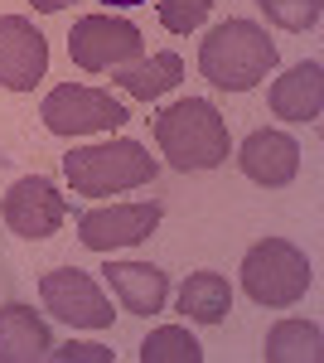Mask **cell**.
Masks as SVG:
<instances>
[{
  "label": "cell",
  "instance_id": "1",
  "mask_svg": "<svg viewBox=\"0 0 324 363\" xmlns=\"http://www.w3.org/2000/svg\"><path fill=\"white\" fill-rule=\"evenodd\" d=\"M155 145L174 169H218L233 155L228 121L203 97H179L155 116Z\"/></svg>",
  "mask_w": 324,
  "mask_h": 363
},
{
  "label": "cell",
  "instance_id": "2",
  "mask_svg": "<svg viewBox=\"0 0 324 363\" xmlns=\"http://www.w3.org/2000/svg\"><path fill=\"white\" fill-rule=\"evenodd\" d=\"M276 68V44L252 20H223L199 44V73L223 92H252Z\"/></svg>",
  "mask_w": 324,
  "mask_h": 363
},
{
  "label": "cell",
  "instance_id": "3",
  "mask_svg": "<svg viewBox=\"0 0 324 363\" xmlns=\"http://www.w3.org/2000/svg\"><path fill=\"white\" fill-rule=\"evenodd\" d=\"M155 155L135 140H107V145H78L63 155V174L73 184V194L87 199H107V194H126L155 179Z\"/></svg>",
  "mask_w": 324,
  "mask_h": 363
},
{
  "label": "cell",
  "instance_id": "4",
  "mask_svg": "<svg viewBox=\"0 0 324 363\" xmlns=\"http://www.w3.org/2000/svg\"><path fill=\"white\" fill-rule=\"evenodd\" d=\"M310 281H315V272H310L305 252L286 238H262L242 257V291L267 310H286L296 301H305Z\"/></svg>",
  "mask_w": 324,
  "mask_h": 363
},
{
  "label": "cell",
  "instance_id": "5",
  "mask_svg": "<svg viewBox=\"0 0 324 363\" xmlns=\"http://www.w3.org/2000/svg\"><path fill=\"white\" fill-rule=\"evenodd\" d=\"M68 54L82 73H121L135 58H145V39L121 15H82L68 34Z\"/></svg>",
  "mask_w": 324,
  "mask_h": 363
},
{
  "label": "cell",
  "instance_id": "6",
  "mask_svg": "<svg viewBox=\"0 0 324 363\" xmlns=\"http://www.w3.org/2000/svg\"><path fill=\"white\" fill-rule=\"evenodd\" d=\"M44 126L54 136H97V131H116L126 121V107L102 92V87H82V83H63L44 97Z\"/></svg>",
  "mask_w": 324,
  "mask_h": 363
},
{
  "label": "cell",
  "instance_id": "7",
  "mask_svg": "<svg viewBox=\"0 0 324 363\" xmlns=\"http://www.w3.org/2000/svg\"><path fill=\"white\" fill-rule=\"evenodd\" d=\"M39 301L44 310L63 320V325H73V330H111V301L97 291V281L78 272V267H58V272H44L39 281Z\"/></svg>",
  "mask_w": 324,
  "mask_h": 363
},
{
  "label": "cell",
  "instance_id": "8",
  "mask_svg": "<svg viewBox=\"0 0 324 363\" xmlns=\"http://www.w3.org/2000/svg\"><path fill=\"white\" fill-rule=\"evenodd\" d=\"M0 218H5V228H10L15 238L44 242V238H54L58 228H63L68 203H63V194H58L44 174H25V179L10 184V194L0 203Z\"/></svg>",
  "mask_w": 324,
  "mask_h": 363
},
{
  "label": "cell",
  "instance_id": "9",
  "mask_svg": "<svg viewBox=\"0 0 324 363\" xmlns=\"http://www.w3.org/2000/svg\"><path fill=\"white\" fill-rule=\"evenodd\" d=\"M164 208L160 203H107L78 218V238L87 252H111V247H135L160 228Z\"/></svg>",
  "mask_w": 324,
  "mask_h": 363
},
{
  "label": "cell",
  "instance_id": "10",
  "mask_svg": "<svg viewBox=\"0 0 324 363\" xmlns=\"http://www.w3.org/2000/svg\"><path fill=\"white\" fill-rule=\"evenodd\" d=\"M49 73V39L25 15H0V87L34 92Z\"/></svg>",
  "mask_w": 324,
  "mask_h": 363
},
{
  "label": "cell",
  "instance_id": "11",
  "mask_svg": "<svg viewBox=\"0 0 324 363\" xmlns=\"http://www.w3.org/2000/svg\"><path fill=\"white\" fill-rule=\"evenodd\" d=\"M238 165L252 184H262V189H281V184H291L300 169V145L286 131H252L242 140V150H238Z\"/></svg>",
  "mask_w": 324,
  "mask_h": 363
},
{
  "label": "cell",
  "instance_id": "12",
  "mask_svg": "<svg viewBox=\"0 0 324 363\" xmlns=\"http://www.w3.org/2000/svg\"><path fill=\"white\" fill-rule=\"evenodd\" d=\"M102 277H107L111 296L121 301L126 315H160L164 301H169V281L150 262H107Z\"/></svg>",
  "mask_w": 324,
  "mask_h": 363
},
{
  "label": "cell",
  "instance_id": "13",
  "mask_svg": "<svg viewBox=\"0 0 324 363\" xmlns=\"http://www.w3.org/2000/svg\"><path fill=\"white\" fill-rule=\"evenodd\" d=\"M324 107V68L310 58V63H296L286 78L271 83V116L281 121H315Z\"/></svg>",
  "mask_w": 324,
  "mask_h": 363
},
{
  "label": "cell",
  "instance_id": "14",
  "mask_svg": "<svg viewBox=\"0 0 324 363\" xmlns=\"http://www.w3.org/2000/svg\"><path fill=\"white\" fill-rule=\"evenodd\" d=\"M49 349H54V335H49V325L34 310L20 306V301L0 306V363L49 359Z\"/></svg>",
  "mask_w": 324,
  "mask_h": 363
},
{
  "label": "cell",
  "instance_id": "15",
  "mask_svg": "<svg viewBox=\"0 0 324 363\" xmlns=\"http://www.w3.org/2000/svg\"><path fill=\"white\" fill-rule=\"evenodd\" d=\"M179 78H184V58L169 54V49H164V54H150V58H135L131 68L116 73L121 92L135 97V102H155V97H164L169 87H179Z\"/></svg>",
  "mask_w": 324,
  "mask_h": 363
},
{
  "label": "cell",
  "instance_id": "16",
  "mask_svg": "<svg viewBox=\"0 0 324 363\" xmlns=\"http://www.w3.org/2000/svg\"><path fill=\"white\" fill-rule=\"evenodd\" d=\"M233 310V286L218 272H194L179 291V315H189L194 325H223Z\"/></svg>",
  "mask_w": 324,
  "mask_h": 363
},
{
  "label": "cell",
  "instance_id": "17",
  "mask_svg": "<svg viewBox=\"0 0 324 363\" xmlns=\"http://www.w3.org/2000/svg\"><path fill=\"white\" fill-rule=\"evenodd\" d=\"M324 354V335L310 320H281L267 335V363H315Z\"/></svg>",
  "mask_w": 324,
  "mask_h": 363
},
{
  "label": "cell",
  "instance_id": "18",
  "mask_svg": "<svg viewBox=\"0 0 324 363\" xmlns=\"http://www.w3.org/2000/svg\"><path fill=\"white\" fill-rule=\"evenodd\" d=\"M140 363H203V349L189 330L164 325V330H150V339L140 344Z\"/></svg>",
  "mask_w": 324,
  "mask_h": 363
},
{
  "label": "cell",
  "instance_id": "19",
  "mask_svg": "<svg viewBox=\"0 0 324 363\" xmlns=\"http://www.w3.org/2000/svg\"><path fill=\"white\" fill-rule=\"evenodd\" d=\"M257 10L276 29H291V34L320 25V0H257Z\"/></svg>",
  "mask_w": 324,
  "mask_h": 363
},
{
  "label": "cell",
  "instance_id": "20",
  "mask_svg": "<svg viewBox=\"0 0 324 363\" xmlns=\"http://www.w3.org/2000/svg\"><path fill=\"white\" fill-rule=\"evenodd\" d=\"M160 5V25L169 34H189L208 20V10H213V0H155Z\"/></svg>",
  "mask_w": 324,
  "mask_h": 363
},
{
  "label": "cell",
  "instance_id": "21",
  "mask_svg": "<svg viewBox=\"0 0 324 363\" xmlns=\"http://www.w3.org/2000/svg\"><path fill=\"white\" fill-rule=\"evenodd\" d=\"M49 359H63V363H73V359H97V363H116V354L111 349H102V344H63V349H49Z\"/></svg>",
  "mask_w": 324,
  "mask_h": 363
},
{
  "label": "cell",
  "instance_id": "22",
  "mask_svg": "<svg viewBox=\"0 0 324 363\" xmlns=\"http://www.w3.org/2000/svg\"><path fill=\"white\" fill-rule=\"evenodd\" d=\"M34 10H44V15H58V10H68V0H29Z\"/></svg>",
  "mask_w": 324,
  "mask_h": 363
},
{
  "label": "cell",
  "instance_id": "23",
  "mask_svg": "<svg viewBox=\"0 0 324 363\" xmlns=\"http://www.w3.org/2000/svg\"><path fill=\"white\" fill-rule=\"evenodd\" d=\"M102 5H116L121 10V5H150V0H102Z\"/></svg>",
  "mask_w": 324,
  "mask_h": 363
}]
</instances>
